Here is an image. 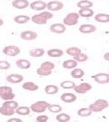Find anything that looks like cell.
Instances as JSON below:
<instances>
[{"mask_svg": "<svg viewBox=\"0 0 109 122\" xmlns=\"http://www.w3.org/2000/svg\"><path fill=\"white\" fill-rule=\"evenodd\" d=\"M108 105L109 103L107 102V100L100 99V100H96L94 103L90 104V106L88 108L91 109L92 112H100L105 109H106L108 107Z\"/></svg>", "mask_w": 109, "mask_h": 122, "instance_id": "6da1fadb", "label": "cell"}, {"mask_svg": "<svg viewBox=\"0 0 109 122\" xmlns=\"http://www.w3.org/2000/svg\"><path fill=\"white\" fill-rule=\"evenodd\" d=\"M49 105L50 104L45 100H39V101H36L31 105L30 109L35 113H43L47 109Z\"/></svg>", "mask_w": 109, "mask_h": 122, "instance_id": "7a4b0ae2", "label": "cell"}, {"mask_svg": "<svg viewBox=\"0 0 109 122\" xmlns=\"http://www.w3.org/2000/svg\"><path fill=\"white\" fill-rule=\"evenodd\" d=\"M79 15L78 13H69L64 18V25H75L78 23Z\"/></svg>", "mask_w": 109, "mask_h": 122, "instance_id": "3957f363", "label": "cell"}, {"mask_svg": "<svg viewBox=\"0 0 109 122\" xmlns=\"http://www.w3.org/2000/svg\"><path fill=\"white\" fill-rule=\"evenodd\" d=\"M3 52H4V54L7 55V56L15 57L20 53V49L15 45H8L3 49Z\"/></svg>", "mask_w": 109, "mask_h": 122, "instance_id": "277c9868", "label": "cell"}, {"mask_svg": "<svg viewBox=\"0 0 109 122\" xmlns=\"http://www.w3.org/2000/svg\"><path fill=\"white\" fill-rule=\"evenodd\" d=\"M74 90L76 93L85 94V93H86L87 92L91 91L92 86H91V84H89V83L83 82V83H81V84H79V85H75L74 88Z\"/></svg>", "mask_w": 109, "mask_h": 122, "instance_id": "5b68a950", "label": "cell"}, {"mask_svg": "<svg viewBox=\"0 0 109 122\" xmlns=\"http://www.w3.org/2000/svg\"><path fill=\"white\" fill-rule=\"evenodd\" d=\"M92 78L95 80V81L100 84H106L109 83V74L107 73H98L94 75Z\"/></svg>", "mask_w": 109, "mask_h": 122, "instance_id": "8992f818", "label": "cell"}, {"mask_svg": "<svg viewBox=\"0 0 109 122\" xmlns=\"http://www.w3.org/2000/svg\"><path fill=\"white\" fill-rule=\"evenodd\" d=\"M64 7V4L60 1H50L46 4V8L49 11H59Z\"/></svg>", "mask_w": 109, "mask_h": 122, "instance_id": "52a82bcc", "label": "cell"}, {"mask_svg": "<svg viewBox=\"0 0 109 122\" xmlns=\"http://www.w3.org/2000/svg\"><path fill=\"white\" fill-rule=\"evenodd\" d=\"M20 37L21 39L26 40V41H32L37 38V34L33 31H25L20 34Z\"/></svg>", "mask_w": 109, "mask_h": 122, "instance_id": "ba28073f", "label": "cell"}, {"mask_svg": "<svg viewBox=\"0 0 109 122\" xmlns=\"http://www.w3.org/2000/svg\"><path fill=\"white\" fill-rule=\"evenodd\" d=\"M31 9L36 10V11H42L45 8H46V3L44 1H34L29 5Z\"/></svg>", "mask_w": 109, "mask_h": 122, "instance_id": "9c48e42d", "label": "cell"}, {"mask_svg": "<svg viewBox=\"0 0 109 122\" xmlns=\"http://www.w3.org/2000/svg\"><path fill=\"white\" fill-rule=\"evenodd\" d=\"M65 25L64 24H54L50 26V31L55 34H63L65 32Z\"/></svg>", "mask_w": 109, "mask_h": 122, "instance_id": "30bf717a", "label": "cell"}, {"mask_svg": "<svg viewBox=\"0 0 109 122\" xmlns=\"http://www.w3.org/2000/svg\"><path fill=\"white\" fill-rule=\"evenodd\" d=\"M12 5L17 9H25L29 6V2L27 0H14Z\"/></svg>", "mask_w": 109, "mask_h": 122, "instance_id": "8fae6325", "label": "cell"}, {"mask_svg": "<svg viewBox=\"0 0 109 122\" xmlns=\"http://www.w3.org/2000/svg\"><path fill=\"white\" fill-rule=\"evenodd\" d=\"M96 31V27L93 25H82L79 27V32L82 34H91Z\"/></svg>", "mask_w": 109, "mask_h": 122, "instance_id": "7c38bea8", "label": "cell"}, {"mask_svg": "<svg viewBox=\"0 0 109 122\" xmlns=\"http://www.w3.org/2000/svg\"><path fill=\"white\" fill-rule=\"evenodd\" d=\"M23 80H24V77L23 75H20V74H10L6 77V81L10 83H19Z\"/></svg>", "mask_w": 109, "mask_h": 122, "instance_id": "4fadbf2b", "label": "cell"}, {"mask_svg": "<svg viewBox=\"0 0 109 122\" xmlns=\"http://www.w3.org/2000/svg\"><path fill=\"white\" fill-rule=\"evenodd\" d=\"M61 100L65 103H72L76 100V96L73 93H64L61 95Z\"/></svg>", "mask_w": 109, "mask_h": 122, "instance_id": "5bb4252c", "label": "cell"}, {"mask_svg": "<svg viewBox=\"0 0 109 122\" xmlns=\"http://www.w3.org/2000/svg\"><path fill=\"white\" fill-rule=\"evenodd\" d=\"M31 20H32V22H34L36 25H46L47 23V20L42 15H40V14L33 15L31 17Z\"/></svg>", "mask_w": 109, "mask_h": 122, "instance_id": "9a60e30c", "label": "cell"}, {"mask_svg": "<svg viewBox=\"0 0 109 122\" xmlns=\"http://www.w3.org/2000/svg\"><path fill=\"white\" fill-rule=\"evenodd\" d=\"M16 64H17L18 68L23 69V70H26V69L31 67V62L29 61L26 60V59H19V60L17 61Z\"/></svg>", "mask_w": 109, "mask_h": 122, "instance_id": "2e32d148", "label": "cell"}, {"mask_svg": "<svg viewBox=\"0 0 109 122\" xmlns=\"http://www.w3.org/2000/svg\"><path fill=\"white\" fill-rule=\"evenodd\" d=\"M22 88L26 91H29V92H35V91H37L39 89V86L35 84L34 82H31V81H27V82H25L23 85H22Z\"/></svg>", "mask_w": 109, "mask_h": 122, "instance_id": "e0dca14e", "label": "cell"}, {"mask_svg": "<svg viewBox=\"0 0 109 122\" xmlns=\"http://www.w3.org/2000/svg\"><path fill=\"white\" fill-rule=\"evenodd\" d=\"M79 16H82V17H92L94 15V11L91 8H83L80 9L78 12Z\"/></svg>", "mask_w": 109, "mask_h": 122, "instance_id": "ac0fdd59", "label": "cell"}, {"mask_svg": "<svg viewBox=\"0 0 109 122\" xmlns=\"http://www.w3.org/2000/svg\"><path fill=\"white\" fill-rule=\"evenodd\" d=\"M47 54L48 56L50 57H54V58H57V57H61L63 54H64V52L61 49H50L47 51Z\"/></svg>", "mask_w": 109, "mask_h": 122, "instance_id": "d6986e66", "label": "cell"}, {"mask_svg": "<svg viewBox=\"0 0 109 122\" xmlns=\"http://www.w3.org/2000/svg\"><path fill=\"white\" fill-rule=\"evenodd\" d=\"M16 112V110L6 106H2L0 108V114L4 115V116H12Z\"/></svg>", "mask_w": 109, "mask_h": 122, "instance_id": "ffe728a7", "label": "cell"}, {"mask_svg": "<svg viewBox=\"0 0 109 122\" xmlns=\"http://www.w3.org/2000/svg\"><path fill=\"white\" fill-rule=\"evenodd\" d=\"M95 20L99 23H108L109 15L107 14H97L95 16Z\"/></svg>", "mask_w": 109, "mask_h": 122, "instance_id": "44dd1931", "label": "cell"}, {"mask_svg": "<svg viewBox=\"0 0 109 122\" xmlns=\"http://www.w3.org/2000/svg\"><path fill=\"white\" fill-rule=\"evenodd\" d=\"M29 20H31V18L27 15H17L14 18V21L17 24H26L27 22H29Z\"/></svg>", "mask_w": 109, "mask_h": 122, "instance_id": "7402d4cb", "label": "cell"}, {"mask_svg": "<svg viewBox=\"0 0 109 122\" xmlns=\"http://www.w3.org/2000/svg\"><path fill=\"white\" fill-rule=\"evenodd\" d=\"M77 66V61L75 60H66L63 62V67L65 69H75Z\"/></svg>", "mask_w": 109, "mask_h": 122, "instance_id": "603a6c76", "label": "cell"}, {"mask_svg": "<svg viewBox=\"0 0 109 122\" xmlns=\"http://www.w3.org/2000/svg\"><path fill=\"white\" fill-rule=\"evenodd\" d=\"M31 109L28 107H18L17 109H16V113H17L18 115H21V116H26V115H29Z\"/></svg>", "mask_w": 109, "mask_h": 122, "instance_id": "cb8c5ba5", "label": "cell"}, {"mask_svg": "<svg viewBox=\"0 0 109 122\" xmlns=\"http://www.w3.org/2000/svg\"><path fill=\"white\" fill-rule=\"evenodd\" d=\"M76 5L78 6L80 9L83 8H91L93 6V3L89 0H82V1H79L78 3L76 4Z\"/></svg>", "mask_w": 109, "mask_h": 122, "instance_id": "d4e9b609", "label": "cell"}, {"mask_svg": "<svg viewBox=\"0 0 109 122\" xmlns=\"http://www.w3.org/2000/svg\"><path fill=\"white\" fill-rule=\"evenodd\" d=\"M29 54H30V56L37 58V57L43 56L44 54H45V51H44V49H41V48L33 49V50H30Z\"/></svg>", "mask_w": 109, "mask_h": 122, "instance_id": "484cf974", "label": "cell"}, {"mask_svg": "<svg viewBox=\"0 0 109 122\" xmlns=\"http://www.w3.org/2000/svg\"><path fill=\"white\" fill-rule=\"evenodd\" d=\"M45 92L46 94H50V95L56 94L58 92V87L56 85H47L45 88Z\"/></svg>", "mask_w": 109, "mask_h": 122, "instance_id": "4316f807", "label": "cell"}, {"mask_svg": "<svg viewBox=\"0 0 109 122\" xmlns=\"http://www.w3.org/2000/svg\"><path fill=\"white\" fill-rule=\"evenodd\" d=\"M71 76L75 79H81L85 75V72L82 69H74L71 71Z\"/></svg>", "mask_w": 109, "mask_h": 122, "instance_id": "83f0119b", "label": "cell"}, {"mask_svg": "<svg viewBox=\"0 0 109 122\" xmlns=\"http://www.w3.org/2000/svg\"><path fill=\"white\" fill-rule=\"evenodd\" d=\"M91 114H92V111L89 108H82V109L77 110V115H78L79 117H83V118L84 117H88Z\"/></svg>", "mask_w": 109, "mask_h": 122, "instance_id": "f1b7e54d", "label": "cell"}, {"mask_svg": "<svg viewBox=\"0 0 109 122\" xmlns=\"http://www.w3.org/2000/svg\"><path fill=\"white\" fill-rule=\"evenodd\" d=\"M56 118L58 122H68L71 119L70 116L66 113H59L58 115H57Z\"/></svg>", "mask_w": 109, "mask_h": 122, "instance_id": "f546056e", "label": "cell"}, {"mask_svg": "<svg viewBox=\"0 0 109 122\" xmlns=\"http://www.w3.org/2000/svg\"><path fill=\"white\" fill-rule=\"evenodd\" d=\"M81 50L78 48V47H69V48L66 50V53L70 55V56H76L78 55L79 53H81Z\"/></svg>", "mask_w": 109, "mask_h": 122, "instance_id": "4dcf8cb0", "label": "cell"}, {"mask_svg": "<svg viewBox=\"0 0 109 122\" xmlns=\"http://www.w3.org/2000/svg\"><path fill=\"white\" fill-rule=\"evenodd\" d=\"M60 86L63 89L70 90V89H74L75 86V83L74 81H62L60 83Z\"/></svg>", "mask_w": 109, "mask_h": 122, "instance_id": "1f68e13d", "label": "cell"}, {"mask_svg": "<svg viewBox=\"0 0 109 122\" xmlns=\"http://www.w3.org/2000/svg\"><path fill=\"white\" fill-rule=\"evenodd\" d=\"M47 109L50 112H52V113H59V112L62 111V107L60 105L52 104V105H49Z\"/></svg>", "mask_w": 109, "mask_h": 122, "instance_id": "d6a6232c", "label": "cell"}, {"mask_svg": "<svg viewBox=\"0 0 109 122\" xmlns=\"http://www.w3.org/2000/svg\"><path fill=\"white\" fill-rule=\"evenodd\" d=\"M3 106H6V107H9V108H11V109H13L16 110V109L18 108V103L13 100H6V101H5L4 103H3Z\"/></svg>", "mask_w": 109, "mask_h": 122, "instance_id": "836d02e7", "label": "cell"}, {"mask_svg": "<svg viewBox=\"0 0 109 122\" xmlns=\"http://www.w3.org/2000/svg\"><path fill=\"white\" fill-rule=\"evenodd\" d=\"M42 69L44 70H46V71H52L54 68H55V64L51 62V61H45L43 62L41 66H40Z\"/></svg>", "mask_w": 109, "mask_h": 122, "instance_id": "e575fe53", "label": "cell"}, {"mask_svg": "<svg viewBox=\"0 0 109 122\" xmlns=\"http://www.w3.org/2000/svg\"><path fill=\"white\" fill-rule=\"evenodd\" d=\"M74 60L76 61H80V62H83V61H86L88 60V56H87L86 53H83V52H81V53H79L78 55H76V56L74 57Z\"/></svg>", "mask_w": 109, "mask_h": 122, "instance_id": "d590c367", "label": "cell"}, {"mask_svg": "<svg viewBox=\"0 0 109 122\" xmlns=\"http://www.w3.org/2000/svg\"><path fill=\"white\" fill-rule=\"evenodd\" d=\"M36 73L38 74V75H40V76H48V75H50V74L52 73V71L44 70L41 67H39V68L36 70Z\"/></svg>", "mask_w": 109, "mask_h": 122, "instance_id": "8d00e7d4", "label": "cell"}, {"mask_svg": "<svg viewBox=\"0 0 109 122\" xmlns=\"http://www.w3.org/2000/svg\"><path fill=\"white\" fill-rule=\"evenodd\" d=\"M0 98L2 99V100H12L15 98V93H13V92H7V93H6V94H4V95H2V96H0Z\"/></svg>", "mask_w": 109, "mask_h": 122, "instance_id": "74e56055", "label": "cell"}, {"mask_svg": "<svg viewBox=\"0 0 109 122\" xmlns=\"http://www.w3.org/2000/svg\"><path fill=\"white\" fill-rule=\"evenodd\" d=\"M7 92H12V88L8 86H1L0 87V96L4 95Z\"/></svg>", "mask_w": 109, "mask_h": 122, "instance_id": "f35d334b", "label": "cell"}, {"mask_svg": "<svg viewBox=\"0 0 109 122\" xmlns=\"http://www.w3.org/2000/svg\"><path fill=\"white\" fill-rule=\"evenodd\" d=\"M10 68V63L6 61H0V70H7Z\"/></svg>", "mask_w": 109, "mask_h": 122, "instance_id": "ab89813d", "label": "cell"}, {"mask_svg": "<svg viewBox=\"0 0 109 122\" xmlns=\"http://www.w3.org/2000/svg\"><path fill=\"white\" fill-rule=\"evenodd\" d=\"M40 15H42L44 17L46 18V20H48V19H51V18L54 16L53 15V14H51L50 12H48V11H44V12H42V13H40Z\"/></svg>", "mask_w": 109, "mask_h": 122, "instance_id": "60d3db41", "label": "cell"}, {"mask_svg": "<svg viewBox=\"0 0 109 122\" xmlns=\"http://www.w3.org/2000/svg\"><path fill=\"white\" fill-rule=\"evenodd\" d=\"M48 119V117L46 115H40L36 118V121L38 122H46Z\"/></svg>", "mask_w": 109, "mask_h": 122, "instance_id": "b9f144b4", "label": "cell"}, {"mask_svg": "<svg viewBox=\"0 0 109 122\" xmlns=\"http://www.w3.org/2000/svg\"><path fill=\"white\" fill-rule=\"evenodd\" d=\"M7 122H23V121H22L20 118H10V119H8Z\"/></svg>", "mask_w": 109, "mask_h": 122, "instance_id": "7bdbcfd3", "label": "cell"}, {"mask_svg": "<svg viewBox=\"0 0 109 122\" xmlns=\"http://www.w3.org/2000/svg\"><path fill=\"white\" fill-rule=\"evenodd\" d=\"M104 59H105V61H109V52H106V53H105V55H104Z\"/></svg>", "mask_w": 109, "mask_h": 122, "instance_id": "ee69618b", "label": "cell"}, {"mask_svg": "<svg viewBox=\"0 0 109 122\" xmlns=\"http://www.w3.org/2000/svg\"><path fill=\"white\" fill-rule=\"evenodd\" d=\"M3 24H4V21H3V20H2L1 18H0V26L3 25Z\"/></svg>", "mask_w": 109, "mask_h": 122, "instance_id": "f6af8a7d", "label": "cell"}, {"mask_svg": "<svg viewBox=\"0 0 109 122\" xmlns=\"http://www.w3.org/2000/svg\"><path fill=\"white\" fill-rule=\"evenodd\" d=\"M35 122H38V121H35Z\"/></svg>", "mask_w": 109, "mask_h": 122, "instance_id": "bcb514c9", "label": "cell"}]
</instances>
